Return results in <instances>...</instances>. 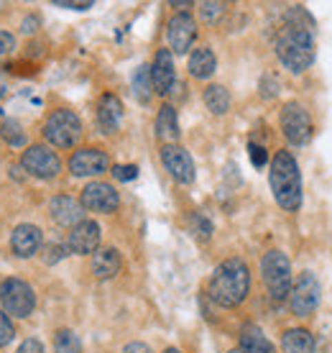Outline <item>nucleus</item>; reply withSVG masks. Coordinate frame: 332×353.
I'll use <instances>...</instances> for the list:
<instances>
[{
    "label": "nucleus",
    "instance_id": "nucleus-1",
    "mask_svg": "<svg viewBox=\"0 0 332 353\" xmlns=\"http://www.w3.org/2000/svg\"><path fill=\"white\" fill-rule=\"evenodd\" d=\"M302 18L307 13L302 8H294L287 16V26L276 36V57L289 72H304L315 62V39H312V26H304Z\"/></svg>",
    "mask_w": 332,
    "mask_h": 353
},
{
    "label": "nucleus",
    "instance_id": "nucleus-2",
    "mask_svg": "<svg viewBox=\"0 0 332 353\" xmlns=\"http://www.w3.org/2000/svg\"><path fill=\"white\" fill-rule=\"evenodd\" d=\"M251 290V272L245 261L240 259H227L212 272L207 292L212 302H218L220 307H238L248 297Z\"/></svg>",
    "mask_w": 332,
    "mask_h": 353
},
{
    "label": "nucleus",
    "instance_id": "nucleus-3",
    "mask_svg": "<svg viewBox=\"0 0 332 353\" xmlns=\"http://www.w3.org/2000/svg\"><path fill=\"white\" fill-rule=\"evenodd\" d=\"M269 182H271L273 197L276 203L284 208V210L294 212L302 208V172L297 167V159L289 154V151H279L271 159V174H269Z\"/></svg>",
    "mask_w": 332,
    "mask_h": 353
},
{
    "label": "nucleus",
    "instance_id": "nucleus-4",
    "mask_svg": "<svg viewBox=\"0 0 332 353\" xmlns=\"http://www.w3.org/2000/svg\"><path fill=\"white\" fill-rule=\"evenodd\" d=\"M261 274L266 290L271 294L273 302H284L291 294V264H289L287 254L281 251H269L261 261Z\"/></svg>",
    "mask_w": 332,
    "mask_h": 353
},
{
    "label": "nucleus",
    "instance_id": "nucleus-5",
    "mask_svg": "<svg viewBox=\"0 0 332 353\" xmlns=\"http://www.w3.org/2000/svg\"><path fill=\"white\" fill-rule=\"evenodd\" d=\"M0 305L6 315L13 318H28L36 307V294L31 290V284L23 279H6L0 284Z\"/></svg>",
    "mask_w": 332,
    "mask_h": 353
},
{
    "label": "nucleus",
    "instance_id": "nucleus-6",
    "mask_svg": "<svg viewBox=\"0 0 332 353\" xmlns=\"http://www.w3.org/2000/svg\"><path fill=\"white\" fill-rule=\"evenodd\" d=\"M82 136V121L72 110H54L44 125V139L52 146L70 149Z\"/></svg>",
    "mask_w": 332,
    "mask_h": 353
},
{
    "label": "nucleus",
    "instance_id": "nucleus-7",
    "mask_svg": "<svg viewBox=\"0 0 332 353\" xmlns=\"http://www.w3.org/2000/svg\"><path fill=\"white\" fill-rule=\"evenodd\" d=\"M320 282H317V276L312 272H302L297 276V282L291 284V294H289V307L291 312L297 315V318H307V315H312L320 305Z\"/></svg>",
    "mask_w": 332,
    "mask_h": 353
},
{
    "label": "nucleus",
    "instance_id": "nucleus-8",
    "mask_svg": "<svg viewBox=\"0 0 332 353\" xmlns=\"http://www.w3.org/2000/svg\"><path fill=\"white\" fill-rule=\"evenodd\" d=\"M281 131L287 136L289 143L304 146L312 139V118L299 103H287L281 110Z\"/></svg>",
    "mask_w": 332,
    "mask_h": 353
},
{
    "label": "nucleus",
    "instance_id": "nucleus-9",
    "mask_svg": "<svg viewBox=\"0 0 332 353\" xmlns=\"http://www.w3.org/2000/svg\"><path fill=\"white\" fill-rule=\"evenodd\" d=\"M23 169L36 179H54L61 172V161L52 149L46 146H28L21 159Z\"/></svg>",
    "mask_w": 332,
    "mask_h": 353
},
{
    "label": "nucleus",
    "instance_id": "nucleus-10",
    "mask_svg": "<svg viewBox=\"0 0 332 353\" xmlns=\"http://www.w3.org/2000/svg\"><path fill=\"white\" fill-rule=\"evenodd\" d=\"M121 205V194L107 182H90L82 190V208L90 212H115Z\"/></svg>",
    "mask_w": 332,
    "mask_h": 353
},
{
    "label": "nucleus",
    "instance_id": "nucleus-11",
    "mask_svg": "<svg viewBox=\"0 0 332 353\" xmlns=\"http://www.w3.org/2000/svg\"><path fill=\"white\" fill-rule=\"evenodd\" d=\"M161 161H164L166 172L174 176L179 185H192L194 182V161L187 149L169 143L161 149Z\"/></svg>",
    "mask_w": 332,
    "mask_h": 353
},
{
    "label": "nucleus",
    "instance_id": "nucleus-12",
    "mask_svg": "<svg viewBox=\"0 0 332 353\" xmlns=\"http://www.w3.org/2000/svg\"><path fill=\"white\" fill-rule=\"evenodd\" d=\"M166 39H169V46L174 54H187L192 49L194 39H197L194 18L189 13H176L166 26Z\"/></svg>",
    "mask_w": 332,
    "mask_h": 353
},
{
    "label": "nucleus",
    "instance_id": "nucleus-13",
    "mask_svg": "<svg viewBox=\"0 0 332 353\" xmlns=\"http://www.w3.org/2000/svg\"><path fill=\"white\" fill-rule=\"evenodd\" d=\"M107 167H110L107 154L100 149H79L70 159V172L74 176H97L107 172Z\"/></svg>",
    "mask_w": 332,
    "mask_h": 353
},
{
    "label": "nucleus",
    "instance_id": "nucleus-14",
    "mask_svg": "<svg viewBox=\"0 0 332 353\" xmlns=\"http://www.w3.org/2000/svg\"><path fill=\"white\" fill-rule=\"evenodd\" d=\"M97 246H100V225L95 221H82L70 230V239H67L70 254L87 256V254H95Z\"/></svg>",
    "mask_w": 332,
    "mask_h": 353
},
{
    "label": "nucleus",
    "instance_id": "nucleus-15",
    "mask_svg": "<svg viewBox=\"0 0 332 353\" xmlns=\"http://www.w3.org/2000/svg\"><path fill=\"white\" fill-rule=\"evenodd\" d=\"M49 212H52L54 221L59 223V225H64V228H74V225H79V223L85 221L82 218L85 215L82 203H77L70 194H56V197H52Z\"/></svg>",
    "mask_w": 332,
    "mask_h": 353
},
{
    "label": "nucleus",
    "instance_id": "nucleus-16",
    "mask_svg": "<svg viewBox=\"0 0 332 353\" xmlns=\"http://www.w3.org/2000/svg\"><path fill=\"white\" fill-rule=\"evenodd\" d=\"M174 80H176V72H174L172 52H169V49H158L156 59H154V67H151L154 92H158V95H169L172 88H174Z\"/></svg>",
    "mask_w": 332,
    "mask_h": 353
},
{
    "label": "nucleus",
    "instance_id": "nucleus-17",
    "mask_svg": "<svg viewBox=\"0 0 332 353\" xmlns=\"http://www.w3.org/2000/svg\"><path fill=\"white\" fill-rule=\"evenodd\" d=\"M41 228H36L31 223H23V225H18L13 230V236H10V246H13V254L21 259H31L41 248Z\"/></svg>",
    "mask_w": 332,
    "mask_h": 353
},
{
    "label": "nucleus",
    "instance_id": "nucleus-18",
    "mask_svg": "<svg viewBox=\"0 0 332 353\" xmlns=\"http://www.w3.org/2000/svg\"><path fill=\"white\" fill-rule=\"evenodd\" d=\"M121 121H123V103L118 100L115 95H103L100 97V105H97V125H100V131L103 133H115L121 128Z\"/></svg>",
    "mask_w": 332,
    "mask_h": 353
},
{
    "label": "nucleus",
    "instance_id": "nucleus-19",
    "mask_svg": "<svg viewBox=\"0 0 332 353\" xmlns=\"http://www.w3.org/2000/svg\"><path fill=\"white\" fill-rule=\"evenodd\" d=\"M121 272V254L115 248H97L92 254V274L97 279H113Z\"/></svg>",
    "mask_w": 332,
    "mask_h": 353
},
{
    "label": "nucleus",
    "instance_id": "nucleus-20",
    "mask_svg": "<svg viewBox=\"0 0 332 353\" xmlns=\"http://www.w3.org/2000/svg\"><path fill=\"white\" fill-rule=\"evenodd\" d=\"M215 70H218V59H215L210 46L194 49L192 57H189V74L197 77V80H207V77L215 74Z\"/></svg>",
    "mask_w": 332,
    "mask_h": 353
},
{
    "label": "nucleus",
    "instance_id": "nucleus-21",
    "mask_svg": "<svg viewBox=\"0 0 332 353\" xmlns=\"http://www.w3.org/2000/svg\"><path fill=\"white\" fill-rule=\"evenodd\" d=\"M240 353H273L271 341L263 336V330L258 325H245L240 330Z\"/></svg>",
    "mask_w": 332,
    "mask_h": 353
},
{
    "label": "nucleus",
    "instance_id": "nucleus-22",
    "mask_svg": "<svg viewBox=\"0 0 332 353\" xmlns=\"http://www.w3.org/2000/svg\"><path fill=\"white\" fill-rule=\"evenodd\" d=\"M156 136L161 141H166V146L179 139V121H176V110L172 105H161V110H158Z\"/></svg>",
    "mask_w": 332,
    "mask_h": 353
},
{
    "label": "nucleus",
    "instance_id": "nucleus-23",
    "mask_svg": "<svg viewBox=\"0 0 332 353\" xmlns=\"http://www.w3.org/2000/svg\"><path fill=\"white\" fill-rule=\"evenodd\" d=\"M281 345L287 353H315V338L304 327H291L284 333Z\"/></svg>",
    "mask_w": 332,
    "mask_h": 353
},
{
    "label": "nucleus",
    "instance_id": "nucleus-24",
    "mask_svg": "<svg viewBox=\"0 0 332 353\" xmlns=\"http://www.w3.org/2000/svg\"><path fill=\"white\" fill-rule=\"evenodd\" d=\"M205 105H207L210 113L225 115L227 108H230V92L222 85H210V88L205 90Z\"/></svg>",
    "mask_w": 332,
    "mask_h": 353
},
{
    "label": "nucleus",
    "instance_id": "nucleus-25",
    "mask_svg": "<svg viewBox=\"0 0 332 353\" xmlns=\"http://www.w3.org/2000/svg\"><path fill=\"white\" fill-rule=\"evenodd\" d=\"M151 88H154V82H151V70L141 64L138 70H136V74H133V92H136V97H138V103H143V105L149 103Z\"/></svg>",
    "mask_w": 332,
    "mask_h": 353
},
{
    "label": "nucleus",
    "instance_id": "nucleus-26",
    "mask_svg": "<svg viewBox=\"0 0 332 353\" xmlns=\"http://www.w3.org/2000/svg\"><path fill=\"white\" fill-rule=\"evenodd\" d=\"M54 353H82V341L74 330H59L54 336Z\"/></svg>",
    "mask_w": 332,
    "mask_h": 353
},
{
    "label": "nucleus",
    "instance_id": "nucleus-27",
    "mask_svg": "<svg viewBox=\"0 0 332 353\" xmlns=\"http://www.w3.org/2000/svg\"><path fill=\"white\" fill-rule=\"evenodd\" d=\"M3 136L10 146H23L26 143V133L21 131V123L18 121H6L3 123Z\"/></svg>",
    "mask_w": 332,
    "mask_h": 353
},
{
    "label": "nucleus",
    "instance_id": "nucleus-28",
    "mask_svg": "<svg viewBox=\"0 0 332 353\" xmlns=\"http://www.w3.org/2000/svg\"><path fill=\"white\" fill-rule=\"evenodd\" d=\"M192 233L197 236L200 241H207L212 236V223L202 215V212H197V215H192Z\"/></svg>",
    "mask_w": 332,
    "mask_h": 353
},
{
    "label": "nucleus",
    "instance_id": "nucleus-29",
    "mask_svg": "<svg viewBox=\"0 0 332 353\" xmlns=\"http://www.w3.org/2000/svg\"><path fill=\"white\" fill-rule=\"evenodd\" d=\"M13 336H16V327H13V323H10V318L0 310V348L3 345H8L10 341H13Z\"/></svg>",
    "mask_w": 332,
    "mask_h": 353
},
{
    "label": "nucleus",
    "instance_id": "nucleus-30",
    "mask_svg": "<svg viewBox=\"0 0 332 353\" xmlns=\"http://www.w3.org/2000/svg\"><path fill=\"white\" fill-rule=\"evenodd\" d=\"M225 10V3H200V16L210 23V21H218Z\"/></svg>",
    "mask_w": 332,
    "mask_h": 353
},
{
    "label": "nucleus",
    "instance_id": "nucleus-31",
    "mask_svg": "<svg viewBox=\"0 0 332 353\" xmlns=\"http://www.w3.org/2000/svg\"><path fill=\"white\" fill-rule=\"evenodd\" d=\"M44 251H46V254H44V261H46L49 266L56 264V261H61V259H64L67 254H70V248L61 246V243H52V246H46Z\"/></svg>",
    "mask_w": 332,
    "mask_h": 353
},
{
    "label": "nucleus",
    "instance_id": "nucleus-32",
    "mask_svg": "<svg viewBox=\"0 0 332 353\" xmlns=\"http://www.w3.org/2000/svg\"><path fill=\"white\" fill-rule=\"evenodd\" d=\"M113 176L121 182H133L138 176V167L136 164H118V167H113Z\"/></svg>",
    "mask_w": 332,
    "mask_h": 353
},
{
    "label": "nucleus",
    "instance_id": "nucleus-33",
    "mask_svg": "<svg viewBox=\"0 0 332 353\" xmlns=\"http://www.w3.org/2000/svg\"><path fill=\"white\" fill-rule=\"evenodd\" d=\"M248 154H251V161H253L256 169L266 167V161H269V154H266V149H263V146H258V143H248Z\"/></svg>",
    "mask_w": 332,
    "mask_h": 353
},
{
    "label": "nucleus",
    "instance_id": "nucleus-34",
    "mask_svg": "<svg viewBox=\"0 0 332 353\" xmlns=\"http://www.w3.org/2000/svg\"><path fill=\"white\" fill-rule=\"evenodd\" d=\"M16 353H46V351H44V345L39 343L36 338H26L23 343L18 345V351H16Z\"/></svg>",
    "mask_w": 332,
    "mask_h": 353
},
{
    "label": "nucleus",
    "instance_id": "nucleus-35",
    "mask_svg": "<svg viewBox=\"0 0 332 353\" xmlns=\"http://www.w3.org/2000/svg\"><path fill=\"white\" fill-rule=\"evenodd\" d=\"M16 49V39L8 31H0V54H8Z\"/></svg>",
    "mask_w": 332,
    "mask_h": 353
},
{
    "label": "nucleus",
    "instance_id": "nucleus-36",
    "mask_svg": "<svg viewBox=\"0 0 332 353\" xmlns=\"http://www.w3.org/2000/svg\"><path fill=\"white\" fill-rule=\"evenodd\" d=\"M54 6H56V8H70V10H87V8H92V3H87V0H85V3H70V0H56Z\"/></svg>",
    "mask_w": 332,
    "mask_h": 353
},
{
    "label": "nucleus",
    "instance_id": "nucleus-37",
    "mask_svg": "<svg viewBox=\"0 0 332 353\" xmlns=\"http://www.w3.org/2000/svg\"><path fill=\"white\" fill-rule=\"evenodd\" d=\"M123 353H151V348L146 343H128L123 348Z\"/></svg>",
    "mask_w": 332,
    "mask_h": 353
},
{
    "label": "nucleus",
    "instance_id": "nucleus-38",
    "mask_svg": "<svg viewBox=\"0 0 332 353\" xmlns=\"http://www.w3.org/2000/svg\"><path fill=\"white\" fill-rule=\"evenodd\" d=\"M36 26H39V18H36V16L26 18V21H23V34H34Z\"/></svg>",
    "mask_w": 332,
    "mask_h": 353
},
{
    "label": "nucleus",
    "instance_id": "nucleus-39",
    "mask_svg": "<svg viewBox=\"0 0 332 353\" xmlns=\"http://www.w3.org/2000/svg\"><path fill=\"white\" fill-rule=\"evenodd\" d=\"M164 353H182V351H179V348H166Z\"/></svg>",
    "mask_w": 332,
    "mask_h": 353
},
{
    "label": "nucleus",
    "instance_id": "nucleus-40",
    "mask_svg": "<svg viewBox=\"0 0 332 353\" xmlns=\"http://www.w3.org/2000/svg\"><path fill=\"white\" fill-rule=\"evenodd\" d=\"M230 353H240V351H230Z\"/></svg>",
    "mask_w": 332,
    "mask_h": 353
}]
</instances>
